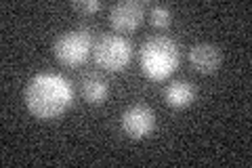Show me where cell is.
Wrapping results in <instances>:
<instances>
[{
  "mask_svg": "<svg viewBox=\"0 0 252 168\" xmlns=\"http://www.w3.org/2000/svg\"><path fill=\"white\" fill-rule=\"evenodd\" d=\"M28 109L36 118L53 120L59 118L74 101V86L69 84L67 78L55 71H42L26 84L23 91Z\"/></svg>",
  "mask_w": 252,
  "mask_h": 168,
  "instance_id": "obj_1",
  "label": "cell"
},
{
  "mask_svg": "<svg viewBox=\"0 0 252 168\" xmlns=\"http://www.w3.org/2000/svg\"><path fill=\"white\" fill-rule=\"evenodd\" d=\"M181 59L179 44L168 36H152L141 46V69L149 80H166Z\"/></svg>",
  "mask_w": 252,
  "mask_h": 168,
  "instance_id": "obj_2",
  "label": "cell"
},
{
  "mask_svg": "<svg viewBox=\"0 0 252 168\" xmlns=\"http://www.w3.org/2000/svg\"><path fill=\"white\" fill-rule=\"evenodd\" d=\"M94 46V32L91 28H72L57 36L53 44V53L59 63L67 67H76L91 57Z\"/></svg>",
  "mask_w": 252,
  "mask_h": 168,
  "instance_id": "obj_3",
  "label": "cell"
},
{
  "mask_svg": "<svg viewBox=\"0 0 252 168\" xmlns=\"http://www.w3.org/2000/svg\"><path fill=\"white\" fill-rule=\"evenodd\" d=\"M132 57V44L120 34H103L94 40L93 59L107 71H120L128 66Z\"/></svg>",
  "mask_w": 252,
  "mask_h": 168,
  "instance_id": "obj_4",
  "label": "cell"
},
{
  "mask_svg": "<svg viewBox=\"0 0 252 168\" xmlns=\"http://www.w3.org/2000/svg\"><path fill=\"white\" fill-rule=\"evenodd\" d=\"M156 126V114L154 109L145 103H135L126 107L120 118V129L128 139H145Z\"/></svg>",
  "mask_w": 252,
  "mask_h": 168,
  "instance_id": "obj_5",
  "label": "cell"
},
{
  "mask_svg": "<svg viewBox=\"0 0 252 168\" xmlns=\"http://www.w3.org/2000/svg\"><path fill=\"white\" fill-rule=\"evenodd\" d=\"M145 17V6L139 0H120L109 9V23L118 32H132Z\"/></svg>",
  "mask_w": 252,
  "mask_h": 168,
  "instance_id": "obj_6",
  "label": "cell"
},
{
  "mask_svg": "<svg viewBox=\"0 0 252 168\" xmlns=\"http://www.w3.org/2000/svg\"><path fill=\"white\" fill-rule=\"evenodd\" d=\"M189 61H191L193 69L200 71V74H212L220 66V51L219 46L210 42L193 44L191 51H189Z\"/></svg>",
  "mask_w": 252,
  "mask_h": 168,
  "instance_id": "obj_7",
  "label": "cell"
},
{
  "mask_svg": "<svg viewBox=\"0 0 252 168\" xmlns=\"http://www.w3.org/2000/svg\"><path fill=\"white\" fill-rule=\"evenodd\" d=\"M195 95H198V91L189 80H172L164 89V101L175 109H183L195 101Z\"/></svg>",
  "mask_w": 252,
  "mask_h": 168,
  "instance_id": "obj_8",
  "label": "cell"
},
{
  "mask_svg": "<svg viewBox=\"0 0 252 168\" xmlns=\"http://www.w3.org/2000/svg\"><path fill=\"white\" fill-rule=\"evenodd\" d=\"M109 93V86H107V80L101 76V74H94V71H89L84 74L80 80V95L86 103H93V105H99L103 103L105 97Z\"/></svg>",
  "mask_w": 252,
  "mask_h": 168,
  "instance_id": "obj_9",
  "label": "cell"
},
{
  "mask_svg": "<svg viewBox=\"0 0 252 168\" xmlns=\"http://www.w3.org/2000/svg\"><path fill=\"white\" fill-rule=\"evenodd\" d=\"M149 21L154 28H168L172 21V13L166 4H154L149 9Z\"/></svg>",
  "mask_w": 252,
  "mask_h": 168,
  "instance_id": "obj_10",
  "label": "cell"
},
{
  "mask_svg": "<svg viewBox=\"0 0 252 168\" xmlns=\"http://www.w3.org/2000/svg\"><path fill=\"white\" fill-rule=\"evenodd\" d=\"M72 6L82 15H93V13H97L101 9V2L99 0H74Z\"/></svg>",
  "mask_w": 252,
  "mask_h": 168,
  "instance_id": "obj_11",
  "label": "cell"
}]
</instances>
